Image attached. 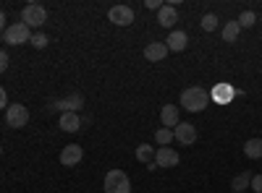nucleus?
Listing matches in <instances>:
<instances>
[{"label":"nucleus","instance_id":"obj_21","mask_svg":"<svg viewBox=\"0 0 262 193\" xmlns=\"http://www.w3.org/2000/svg\"><path fill=\"white\" fill-rule=\"evenodd\" d=\"M236 21L242 24V29H244V26L249 29V26H254V24H257V13H254V11H244V13H238V18H236Z\"/></svg>","mask_w":262,"mask_h":193},{"label":"nucleus","instance_id":"obj_13","mask_svg":"<svg viewBox=\"0 0 262 193\" xmlns=\"http://www.w3.org/2000/svg\"><path fill=\"white\" fill-rule=\"evenodd\" d=\"M165 45H168V50H170V52H184V50H186V45H189V37H186V32L173 29V32L168 34V39H165Z\"/></svg>","mask_w":262,"mask_h":193},{"label":"nucleus","instance_id":"obj_4","mask_svg":"<svg viewBox=\"0 0 262 193\" xmlns=\"http://www.w3.org/2000/svg\"><path fill=\"white\" fill-rule=\"evenodd\" d=\"M21 21H24L29 29H39L48 21V11L42 6H37V3H29L24 11H21Z\"/></svg>","mask_w":262,"mask_h":193},{"label":"nucleus","instance_id":"obj_6","mask_svg":"<svg viewBox=\"0 0 262 193\" xmlns=\"http://www.w3.org/2000/svg\"><path fill=\"white\" fill-rule=\"evenodd\" d=\"M107 18H111L116 26H128V24H134V11L128 6H113L107 11Z\"/></svg>","mask_w":262,"mask_h":193},{"label":"nucleus","instance_id":"obj_15","mask_svg":"<svg viewBox=\"0 0 262 193\" xmlns=\"http://www.w3.org/2000/svg\"><path fill=\"white\" fill-rule=\"evenodd\" d=\"M176 21H179V11L173 8V6H163V8L158 11V24H160V26L173 29V26H176Z\"/></svg>","mask_w":262,"mask_h":193},{"label":"nucleus","instance_id":"obj_22","mask_svg":"<svg viewBox=\"0 0 262 193\" xmlns=\"http://www.w3.org/2000/svg\"><path fill=\"white\" fill-rule=\"evenodd\" d=\"M200 24H202L205 32H215V29H217V16H215V13H205Z\"/></svg>","mask_w":262,"mask_h":193},{"label":"nucleus","instance_id":"obj_26","mask_svg":"<svg viewBox=\"0 0 262 193\" xmlns=\"http://www.w3.org/2000/svg\"><path fill=\"white\" fill-rule=\"evenodd\" d=\"M149 11H160L163 8V0H147V3H144Z\"/></svg>","mask_w":262,"mask_h":193},{"label":"nucleus","instance_id":"obj_23","mask_svg":"<svg viewBox=\"0 0 262 193\" xmlns=\"http://www.w3.org/2000/svg\"><path fill=\"white\" fill-rule=\"evenodd\" d=\"M48 42H50V39H48L45 34H42V32H34L29 45H32V47H37V50H45V47H48Z\"/></svg>","mask_w":262,"mask_h":193},{"label":"nucleus","instance_id":"obj_27","mask_svg":"<svg viewBox=\"0 0 262 193\" xmlns=\"http://www.w3.org/2000/svg\"><path fill=\"white\" fill-rule=\"evenodd\" d=\"M8 66H11V58H8V52H0V68L6 71Z\"/></svg>","mask_w":262,"mask_h":193},{"label":"nucleus","instance_id":"obj_25","mask_svg":"<svg viewBox=\"0 0 262 193\" xmlns=\"http://www.w3.org/2000/svg\"><path fill=\"white\" fill-rule=\"evenodd\" d=\"M252 190L254 193H262V175H254L252 178Z\"/></svg>","mask_w":262,"mask_h":193},{"label":"nucleus","instance_id":"obj_14","mask_svg":"<svg viewBox=\"0 0 262 193\" xmlns=\"http://www.w3.org/2000/svg\"><path fill=\"white\" fill-rule=\"evenodd\" d=\"M81 123L84 120L79 118V113H60V120H58L60 131H66V133H74V131H79V128H84Z\"/></svg>","mask_w":262,"mask_h":193},{"label":"nucleus","instance_id":"obj_9","mask_svg":"<svg viewBox=\"0 0 262 193\" xmlns=\"http://www.w3.org/2000/svg\"><path fill=\"white\" fill-rule=\"evenodd\" d=\"M168 45L165 42H149V45L144 47V60H149V63H160V60H165L168 58Z\"/></svg>","mask_w":262,"mask_h":193},{"label":"nucleus","instance_id":"obj_5","mask_svg":"<svg viewBox=\"0 0 262 193\" xmlns=\"http://www.w3.org/2000/svg\"><path fill=\"white\" fill-rule=\"evenodd\" d=\"M29 123V110H27V104H11L8 110H6V125H11V128H24Z\"/></svg>","mask_w":262,"mask_h":193},{"label":"nucleus","instance_id":"obj_19","mask_svg":"<svg viewBox=\"0 0 262 193\" xmlns=\"http://www.w3.org/2000/svg\"><path fill=\"white\" fill-rule=\"evenodd\" d=\"M155 154H158V152H155V149H152L149 144H139V146H137V159L144 162V164L155 162Z\"/></svg>","mask_w":262,"mask_h":193},{"label":"nucleus","instance_id":"obj_3","mask_svg":"<svg viewBox=\"0 0 262 193\" xmlns=\"http://www.w3.org/2000/svg\"><path fill=\"white\" fill-rule=\"evenodd\" d=\"M3 42L6 45H27V42H32V29L24 24V21H16V24L6 26Z\"/></svg>","mask_w":262,"mask_h":193},{"label":"nucleus","instance_id":"obj_2","mask_svg":"<svg viewBox=\"0 0 262 193\" xmlns=\"http://www.w3.org/2000/svg\"><path fill=\"white\" fill-rule=\"evenodd\" d=\"M102 188H105V193H131V180L123 170H111L105 175Z\"/></svg>","mask_w":262,"mask_h":193},{"label":"nucleus","instance_id":"obj_10","mask_svg":"<svg viewBox=\"0 0 262 193\" xmlns=\"http://www.w3.org/2000/svg\"><path fill=\"white\" fill-rule=\"evenodd\" d=\"M160 123H163V128H176L179 123H181V113H179V107L176 104H163V110H160Z\"/></svg>","mask_w":262,"mask_h":193},{"label":"nucleus","instance_id":"obj_7","mask_svg":"<svg viewBox=\"0 0 262 193\" xmlns=\"http://www.w3.org/2000/svg\"><path fill=\"white\" fill-rule=\"evenodd\" d=\"M84 104V97L81 94H71L60 102H50V110H60V113H79Z\"/></svg>","mask_w":262,"mask_h":193},{"label":"nucleus","instance_id":"obj_17","mask_svg":"<svg viewBox=\"0 0 262 193\" xmlns=\"http://www.w3.org/2000/svg\"><path fill=\"white\" fill-rule=\"evenodd\" d=\"M244 154L247 159H262V139H249L244 144Z\"/></svg>","mask_w":262,"mask_h":193},{"label":"nucleus","instance_id":"obj_8","mask_svg":"<svg viewBox=\"0 0 262 193\" xmlns=\"http://www.w3.org/2000/svg\"><path fill=\"white\" fill-rule=\"evenodd\" d=\"M84 152H81V146L79 144H69V146H63V152H60V164L63 167H76L81 162Z\"/></svg>","mask_w":262,"mask_h":193},{"label":"nucleus","instance_id":"obj_28","mask_svg":"<svg viewBox=\"0 0 262 193\" xmlns=\"http://www.w3.org/2000/svg\"><path fill=\"white\" fill-rule=\"evenodd\" d=\"M0 107H3V110H8V107H11V102H8V94H6V92H0Z\"/></svg>","mask_w":262,"mask_h":193},{"label":"nucleus","instance_id":"obj_18","mask_svg":"<svg viewBox=\"0 0 262 193\" xmlns=\"http://www.w3.org/2000/svg\"><path fill=\"white\" fill-rule=\"evenodd\" d=\"M238 34H242V24H238V21H228L223 26V42H236Z\"/></svg>","mask_w":262,"mask_h":193},{"label":"nucleus","instance_id":"obj_12","mask_svg":"<svg viewBox=\"0 0 262 193\" xmlns=\"http://www.w3.org/2000/svg\"><path fill=\"white\" fill-rule=\"evenodd\" d=\"M179 159H181L179 152H176V149H170V146L158 149V154H155V164H158V167H176Z\"/></svg>","mask_w":262,"mask_h":193},{"label":"nucleus","instance_id":"obj_1","mask_svg":"<svg viewBox=\"0 0 262 193\" xmlns=\"http://www.w3.org/2000/svg\"><path fill=\"white\" fill-rule=\"evenodd\" d=\"M181 104H184V110H189V113H202L205 107L210 104V94L202 87H189V89L181 92Z\"/></svg>","mask_w":262,"mask_h":193},{"label":"nucleus","instance_id":"obj_20","mask_svg":"<svg viewBox=\"0 0 262 193\" xmlns=\"http://www.w3.org/2000/svg\"><path fill=\"white\" fill-rule=\"evenodd\" d=\"M155 141H158V146L163 149V146H168L170 141H176V133H173L170 128H158V133H155Z\"/></svg>","mask_w":262,"mask_h":193},{"label":"nucleus","instance_id":"obj_24","mask_svg":"<svg viewBox=\"0 0 262 193\" xmlns=\"http://www.w3.org/2000/svg\"><path fill=\"white\" fill-rule=\"evenodd\" d=\"M215 97H217V99H226V102H228V99L233 97V92H231L228 87H217V89H215Z\"/></svg>","mask_w":262,"mask_h":193},{"label":"nucleus","instance_id":"obj_16","mask_svg":"<svg viewBox=\"0 0 262 193\" xmlns=\"http://www.w3.org/2000/svg\"><path fill=\"white\" fill-rule=\"evenodd\" d=\"M252 178H254V175L249 173V170H247V173H238V175L231 180V190H233V193H244L247 188H252Z\"/></svg>","mask_w":262,"mask_h":193},{"label":"nucleus","instance_id":"obj_11","mask_svg":"<svg viewBox=\"0 0 262 193\" xmlns=\"http://www.w3.org/2000/svg\"><path fill=\"white\" fill-rule=\"evenodd\" d=\"M173 133H176V141L184 144V146H191L196 141V128L191 123H179L176 128H173Z\"/></svg>","mask_w":262,"mask_h":193}]
</instances>
